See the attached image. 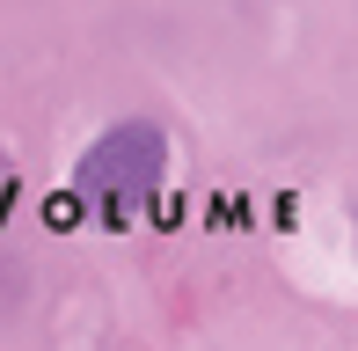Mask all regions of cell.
Segmentation results:
<instances>
[{
    "label": "cell",
    "instance_id": "1",
    "mask_svg": "<svg viewBox=\"0 0 358 351\" xmlns=\"http://www.w3.org/2000/svg\"><path fill=\"white\" fill-rule=\"evenodd\" d=\"M161 176H169V132H161L154 117H124V124H110V132H95L88 147H80L73 198L103 205V220L124 227V220L161 190Z\"/></svg>",
    "mask_w": 358,
    "mask_h": 351
}]
</instances>
